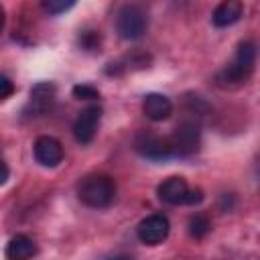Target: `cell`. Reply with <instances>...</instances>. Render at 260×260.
<instances>
[{
	"label": "cell",
	"mask_w": 260,
	"mask_h": 260,
	"mask_svg": "<svg viewBox=\"0 0 260 260\" xmlns=\"http://www.w3.org/2000/svg\"><path fill=\"white\" fill-rule=\"evenodd\" d=\"M77 43L83 51H98L102 45V35L95 28H83L77 35Z\"/></svg>",
	"instance_id": "obj_15"
},
{
	"label": "cell",
	"mask_w": 260,
	"mask_h": 260,
	"mask_svg": "<svg viewBox=\"0 0 260 260\" xmlns=\"http://www.w3.org/2000/svg\"><path fill=\"white\" fill-rule=\"evenodd\" d=\"M104 260H134V258L128 256V254H114V256H108V258H104Z\"/></svg>",
	"instance_id": "obj_20"
},
{
	"label": "cell",
	"mask_w": 260,
	"mask_h": 260,
	"mask_svg": "<svg viewBox=\"0 0 260 260\" xmlns=\"http://www.w3.org/2000/svg\"><path fill=\"white\" fill-rule=\"evenodd\" d=\"M169 144L173 150V156H191L199 150L201 144V130L199 124H195L193 120H185L181 122L173 134L169 136Z\"/></svg>",
	"instance_id": "obj_5"
},
{
	"label": "cell",
	"mask_w": 260,
	"mask_h": 260,
	"mask_svg": "<svg viewBox=\"0 0 260 260\" xmlns=\"http://www.w3.org/2000/svg\"><path fill=\"white\" fill-rule=\"evenodd\" d=\"M73 6H75L73 0H47V2H43V8L49 14H63Z\"/></svg>",
	"instance_id": "obj_16"
},
{
	"label": "cell",
	"mask_w": 260,
	"mask_h": 260,
	"mask_svg": "<svg viewBox=\"0 0 260 260\" xmlns=\"http://www.w3.org/2000/svg\"><path fill=\"white\" fill-rule=\"evenodd\" d=\"M53 100H55V85L49 83V81H41V83L32 85L28 106L32 108V112L43 114V112H47L51 108Z\"/></svg>",
	"instance_id": "obj_13"
},
{
	"label": "cell",
	"mask_w": 260,
	"mask_h": 260,
	"mask_svg": "<svg viewBox=\"0 0 260 260\" xmlns=\"http://www.w3.org/2000/svg\"><path fill=\"white\" fill-rule=\"evenodd\" d=\"M142 112L152 122H162L173 114V104L162 93H146L142 100Z\"/></svg>",
	"instance_id": "obj_10"
},
{
	"label": "cell",
	"mask_w": 260,
	"mask_h": 260,
	"mask_svg": "<svg viewBox=\"0 0 260 260\" xmlns=\"http://www.w3.org/2000/svg\"><path fill=\"white\" fill-rule=\"evenodd\" d=\"M2 28H4V10L0 6V32H2Z\"/></svg>",
	"instance_id": "obj_21"
},
{
	"label": "cell",
	"mask_w": 260,
	"mask_h": 260,
	"mask_svg": "<svg viewBox=\"0 0 260 260\" xmlns=\"http://www.w3.org/2000/svg\"><path fill=\"white\" fill-rule=\"evenodd\" d=\"M12 93H14V83H12V79H10L8 75L0 73V102L6 100V98H10Z\"/></svg>",
	"instance_id": "obj_18"
},
{
	"label": "cell",
	"mask_w": 260,
	"mask_h": 260,
	"mask_svg": "<svg viewBox=\"0 0 260 260\" xmlns=\"http://www.w3.org/2000/svg\"><path fill=\"white\" fill-rule=\"evenodd\" d=\"M73 95L77 100H98L100 98V91L93 87V85H87V83H79L73 87Z\"/></svg>",
	"instance_id": "obj_17"
},
{
	"label": "cell",
	"mask_w": 260,
	"mask_h": 260,
	"mask_svg": "<svg viewBox=\"0 0 260 260\" xmlns=\"http://www.w3.org/2000/svg\"><path fill=\"white\" fill-rule=\"evenodd\" d=\"M256 65V45L252 41H242L236 49L234 59L217 73V85L219 87H240L244 85Z\"/></svg>",
	"instance_id": "obj_1"
},
{
	"label": "cell",
	"mask_w": 260,
	"mask_h": 260,
	"mask_svg": "<svg viewBox=\"0 0 260 260\" xmlns=\"http://www.w3.org/2000/svg\"><path fill=\"white\" fill-rule=\"evenodd\" d=\"M242 12H244L242 2H238V0H225V2H221V4L215 6V10L211 14V22L217 28H225V26H232L234 22H238L242 18Z\"/></svg>",
	"instance_id": "obj_11"
},
{
	"label": "cell",
	"mask_w": 260,
	"mask_h": 260,
	"mask_svg": "<svg viewBox=\"0 0 260 260\" xmlns=\"http://www.w3.org/2000/svg\"><path fill=\"white\" fill-rule=\"evenodd\" d=\"M102 120V108L100 106H87L79 112V116L73 122V136L79 144H89L98 132Z\"/></svg>",
	"instance_id": "obj_8"
},
{
	"label": "cell",
	"mask_w": 260,
	"mask_h": 260,
	"mask_svg": "<svg viewBox=\"0 0 260 260\" xmlns=\"http://www.w3.org/2000/svg\"><path fill=\"white\" fill-rule=\"evenodd\" d=\"M8 260H30L37 254V244L30 236L26 234H16L14 238H10V242L6 244L4 250Z\"/></svg>",
	"instance_id": "obj_12"
},
{
	"label": "cell",
	"mask_w": 260,
	"mask_h": 260,
	"mask_svg": "<svg viewBox=\"0 0 260 260\" xmlns=\"http://www.w3.org/2000/svg\"><path fill=\"white\" fill-rule=\"evenodd\" d=\"M169 232H171V223L162 213H152V215L144 217L136 228L138 240L146 246H156V244L165 242Z\"/></svg>",
	"instance_id": "obj_7"
},
{
	"label": "cell",
	"mask_w": 260,
	"mask_h": 260,
	"mask_svg": "<svg viewBox=\"0 0 260 260\" xmlns=\"http://www.w3.org/2000/svg\"><path fill=\"white\" fill-rule=\"evenodd\" d=\"M134 148L140 156L148 160H167L173 156L169 138L154 134L152 130H140L134 136Z\"/></svg>",
	"instance_id": "obj_6"
},
{
	"label": "cell",
	"mask_w": 260,
	"mask_h": 260,
	"mask_svg": "<svg viewBox=\"0 0 260 260\" xmlns=\"http://www.w3.org/2000/svg\"><path fill=\"white\" fill-rule=\"evenodd\" d=\"M8 177H10V169H8L6 160L0 156V185H4L8 181Z\"/></svg>",
	"instance_id": "obj_19"
},
{
	"label": "cell",
	"mask_w": 260,
	"mask_h": 260,
	"mask_svg": "<svg viewBox=\"0 0 260 260\" xmlns=\"http://www.w3.org/2000/svg\"><path fill=\"white\" fill-rule=\"evenodd\" d=\"M35 160L43 167H57L63 160V144L53 136H39L32 144Z\"/></svg>",
	"instance_id": "obj_9"
},
{
	"label": "cell",
	"mask_w": 260,
	"mask_h": 260,
	"mask_svg": "<svg viewBox=\"0 0 260 260\" xmlns=\"http://www.w3.org/2000/svg\"><path fill=\"white\" fill-rule=\"evenodd\" d=\"M77 197L91 209L110 207L116 199V183L108 175H87L77 185Z\"/></svg>",
	"instance_id": "obj_2"
},
{
	"label": "cell",
	"mask_w": 260,
	"mask_h": 260,
	"mask_svg": "<svg viewBox=\"0 0 260 260\" xmlns=\"http://www.w3.org/2000/svg\"><path fill=\"white\" fill-rule=\"evenodd\" d=\"M148 28L146 12L136 4H124L116 14V30L126 41H138Z\"/></svg>",
	"instance_id": "obj_4"
},
{
	"label": "cell",
	"mask_w": 260,
	"mask_h": 260,
	"mask_svg": "<svg viewBox=\"0 0 260 260\" xmlns=\"http://www.w3.org/2000/svg\"><path fill=\"white\" fill-rule=\"evenodd\" d=\"M189 234H191V238H205L209 232H211V221H209V217L207 215H203V213H195L191 219H189Z\"/></svg>",
	"instance_id": "obj_14"
},
{
	"label": "cell",
	"mask_w": 260,
	"mask_h": 260,
	"mask_svg": "<svg viewBox=\"0 0 260 260\" xmlns=\"http://www.w3.org/2000/svg\"><path fill=\"white\" fill-rule=\"evenodd\" d=\"M160 201L169 205H197L203 201L201 189H191L183 177H169L156 187Z\"/></svg>",
	"instance_id": "obj_3"
}]
</instances>
